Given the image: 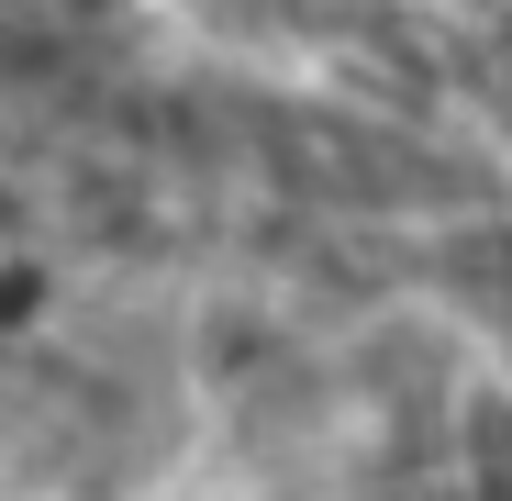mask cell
I'll return each mask as SVG.
<instances>
[{
    "instance_id": "obj_1",
    "label": "cell",
    "mask_w": 512,
    "mask_h": 501,
    "mask_svg": "<svg viewBox=\"0 0 512 501\" xmlns=\"http://www.w3.org/2000/svg\"><path fill=\"white\" fill-rule=\"evenodd\" d=\"M56 12H90V0H56Z\"/></svg>"
}]
</instances>
